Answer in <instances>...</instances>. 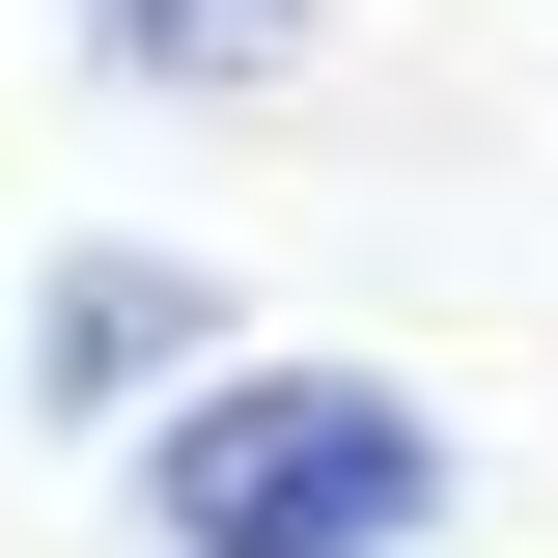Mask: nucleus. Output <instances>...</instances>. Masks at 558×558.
Here are the masks:
<instances>
[{"label": "nucleus", "mask_w": 558, "mask_h": 558, "mask_svg": "<svg viewBox=\"0 0 558 558\" xmlns=\"http://www.w3.org/2000/svg\"><path fill=\"white\" fill-rule=\"evenodd\" d=\"M418 531H447V418L391 363H252L223 336L140 418V558H418Z\"/></svg>", "instance_id": "obj_1"}, {"label": "nucleus", "mask_w": 558, "mask_h": 558, "mask_svg": "<svg viewBox=\"0 0 558 558\" xmlns=\"http://www.w3.org/2000/svg\"><path fill=\"white\" fill-rule=\"evenodd\" d=\"M223 363V279L196 252H57L28 279V418H168Z\"/></svg>", "instance_id": "obj_2"}, {"label": "nucleus", "mask_w": 558, "mask_h": 558, "mask_svg": "<svg viewBox=\"0 0 558 558\" xmlns=\"http://www.w3.org/2000/svg\"><path fill=\"white\" fill-rule=\"evenodd\" d=\"M84 84H140V112H252L279 57H307V0H57Z\"/></svg>", "instance_id": "obj_3"}]
</instances>
